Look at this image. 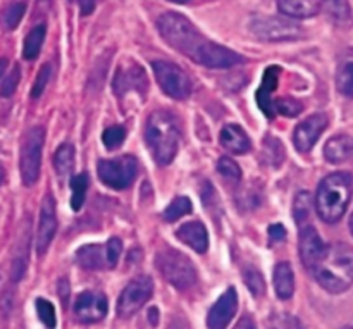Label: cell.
<instances>
[{
    "label": "cell",
    "mask_w": 353,
    "mask_h": 329,
    "mask_svg": "<svg viewBox=\"0 0 353 329\" xmlns=\"http://www.w3.org/2000/svg\"><path fill=\"white\" fill-rule=\"evenodd\" d=\"M107 299L99 292H85L78 297L74 303V314L78 321L85 324H93L107 316Z\"/></svg>",
    "instance_id": "obj_13"
},
{
    "label": "cell",
    "mask_w": 353,
    "mask_h": 329,
    "mask_svg": "<svg viewBox=\"0 0 353 329\" xmlns=\"http://www.w3.org/2000/svg\"><path fill=\"white\" fill-rule=\"evenodd\" d=\"M169 2H174V3H186V2H190V0H169Z\"/></svg>",
    "instance_id": "obj_47"
},
{
    "label": "cell",
    "mask_w": 353,
    "mask_h": 329,
    "mask_svg": "<svg viewBox=\"0 0 353 329\" xmlns=\"http://www.w3.org/2000/svg\"><path fill=\"white\" fill-rule=\"evenodd\" d=\"M279 12L293 19H307L319 12V3L314 0H279Z\"/></svg>",
    "instance_id": "obj_22"
},
{
    "label": "cell",
    "mask_w": 353,
    "mask_h": 329,
    "mask_svg": "<svg viewBox=\"0 0 353 329\" xmlns=\"http://www.w3.org/2000/svg\"><path fill=\"white\" fill-rule=\"evenodd\" d=\"M274 109H276V112H279L281 116L295 117L302 112L303 106H302V102H299V100L293 99V97H283V99L276 100Z\"/></svg>",
    "instance_id": "obj_34"
},
{
    "label": "cell",
    "mask_w": 353,
    "mask_h": 329,
    "mask_svg": "<svg viewBox=\"0 0 353 329\" xmlns=\"http://www.w3.org/2000/svg\"><path fill=\"white\" fill-rule=\"evenodd\" d=\"M24 12H26V2L19 0V2H14L7 7L2 12V24L6 30H16L17 24L23 19Z\"/></svg>",
    "instance_id": "obj_29"
},
{
    "label": "cell",
    "mask_w": 353,
    "mask_h": 329,
    "mask_svg": "<svg viewBox=\"0 0 353 329\" xmlns=\"http://www.w3.org/2000/svg\"><path fill=\"white\" fill-rule=\"evenodd\" d=\"M55 172L61 179H65L74 168V147L71 143H62L54 155Z\"/></svg>",
    "instance_id": "obj_25"
},
{
    "label": "cell",
    "mask_w": 353,
    "mask_h": 329,
    "mask_svg": "<svg viewBox=\"0 0 353 329\" xmlns=\"http://www.w3.org/2000/svg\"><path fill=\"white\" fill-rule=\"evenodd\" d=\"M78 3H79V9H81L83 16H88V14H92L93 10H95L99 0H78Z\"/></svg>",
    "instance_id": "obj_42"
},
{
    "label": "cell",
    "mask_w": 353,
    "mask_h": 329,
    "mask_svg": "<svg viewBox=\"0 0 353 329\" xmlns=\"http://www.w3.org/2000/svg\"><path fill=\"white\" fill-rule=\"evenodd\" d=\"M238 310V293L234 288H228L223 295L217 299L212 309L209 310L207 326L209 329H228L231 319Z\"/></svg>",
    "instance_id": "obj_14"
},
{
    "label": "cell",
    "mask_w": 353,
    "mask_h": 329,
    "mask_svg": "<svg viewBox=\"0 0 353 329\" xmlns=\"http://www.w3.org/2000/svg\"><path fill=\"white\" fill-rule=\"evenodd\" d=\"M243 281L254 297H262L265 293L264 278H262V275L257 271V269L248 268L247 271L243 272Z\"/></svg>",
    "instance_id": "obj_33"
},
{
    "label": "cell",
    "mask_w": 353,
    "mask_h": 329,
    "mask_svg": "<svg viewBox=\"0 0 353 329\" xmlns=\"http://www.w3.org/2000/svg\"><path fill=\"white\" fill-rule=\"evenodd\" d=\"M312 210V195L309 192H299L293 202V217L299 224L305 223L307 217L310 216Z\"/></svg>",
    "instance_id": "obj_30"
},
{
    "label": "cell",
    "mask_w": 353,
    "mask_h": 329,
    "mask_svg": "<svg viewBox=\"0 0 353 329\" xmlns=\"http://www.w3.org/2000/svg\"><path fill=\"white\" fill-rule=\"evenodd\" d=\"M176 237L183 241L185 245H188L190 248H193L199 254H205L207 248H209V235H207L205 226L199 221H192V223H185L178 231H176Z\"/></svg>",
    "instance_id": "obj_18"
},
{
    "label": "cell",
    "mask_w": 353,
    "mask_h": 329,
    "mask_svg": "<svg viewBox=\"0 0 353 329\" xmlns=\"http://www.w3.org/2000/svg\"><path fill=\"white\" fill-rule=\"evenodd\" d=\"M57 231V210H55V200L52 195H47L41 202L40 219H38L37 230V252L43 255L50 247L52 240Z\"/></svg>",
    "instance_id": "obj_11"
},
{
    "label": "cell",
    "mask_w": 353,
    "mask_h": 329,
    "mask_svg": "<svg viewBox=\"0 0 353 329\" xmlns=\"http://www.w3.org/2000/svg\"><path fill=\"white\" fill-rule=\"evenodd\" d=\"M169 329H190V326L183 317H174L171 324H169Z\"/></svg>",
    "instance_id": "obj_44"
},
{
    "label": "cell",
    "mask_w": 353,
    "mask_h": 329,
    "mask_svg": "<svg viewBox=\"0 0 353 329\" xmlns=\"http://www.w3.org/2000/svg\"><path fill=\"white\" fill-rule=\"evenodd\" d=\"M278 78H279V68L278 66H269L262 78V86L257 90V103L268 117H274L276 109L274 102H272V92L278 88Z\"/></svg>",
    "instance_id": "obj_17"
},
{
    "label": "cell",
    "mask_w": 353,
    "mask_h": 329,
    "mask_svg": "<svg viewBox=\"0 0 353 329\" xmlns=\"http://www.w3.org/2000/svg\"><path fill=\"white\" fill-rule=\"evenodd\" d=\"M274 290L281 300L292 299L295 293V275L288 262H279L274 268Z\"/></svg>",
    "instance_id": "obj_23"
},
{
    "label": "cell",
    "mask_w": 353,
    "mask_h": 329,
    "mask_svg": "<svg viewBox=\"0 0 353 329\" xmlns=\"http://www.w3.org/2000/svg\"><path fill=\"white\" fill-rule=\"evenodd\" d=\"M152 69L165 95L174 100L188 99L192 93V79L181 68L168 61H155Z\"/></svg>",
    "instance_id": "obj_7"
},
{
    "label": "cell",
    "mask_w": 353,
    "mask_h": 329,
    "mask_svg": "<svg viewBox=\"0 0 353 329\" xmlns=\"http://www.w3.org/2000/svg\"><path fill=\"white\" fill-rule=\"evenodd\" d=\"M350 231H352V235H353V212H352V216H350Z\"/></svg>",
    "instance_id": "obj_49"
},
{
    "label": "cell",
    "mask_w": 353,
    "mask_h": 329,
    "mask_svg": "<svg viewBox=\"0 0 353 329\" xmlns=\"http://www.w3.org/2000/svg\"><path fill=\"white\" fill-rule=\"evenodd\" d=\"M269 237H271L272 241H281L285 240L286 230L281 226V224H272V226L269 228Z\"/></svg>",
    "instance_id": "obj_41"
},
{
    "label": "cell",
    "mask_w": 353,
    "mask_h": 329,
    "mask_svg": "<svg viewBox=\"0 0 353 329\" xmlns=\"http://www.w3.org/2000/svg\"><path fill=\"white\" fill-rule=\"evenodd\" d=\"M221 143L233 154H247L250 150V138L240 124H226L221 131Z\"/></svg>",
    "instance_id": "obj_19"
},
{
    "label": "cell",
    "mask_w": 353,
    "mask_h": 329,
    "mask_svg": "<svg viewBox=\"0 0 353 329\" xmlns=\"http://www.w3.org/2000/svg\"><path fill=\"white\" fill-rule=\"evenodd\" d=\"M138 175V162L131 155L99 162V176L107 186L114 190H126L133 185Z\"/></svg>",
    "instance_id": "obj_9"
},
{
    "label": "cell",
    "mask_w": 353,
    "mask_h": 329,
    "mask_svg": "<svg viewBox=\"0 0 353 329\" xmlns=\"http://www.w3.org/2000/svg\"><path fill=\"white\" fill-rule=\"evenodd\" d=\"M154 295V281L150 276H138L124 286L117 300V314L123 319L134 316Z\"/></svg>",
    "instance_id": "obj_10"
},
{
    "label": "cell",
    "mask_w": 353,
    "mask_h": 329,
    "mask_svg": "<svg viewBox=\"0 0 353 329\" xmlns=\"http://www.w3.org/2000/svg\"><path fill=\"white\" fill-rule=\"evenodd\" d=\"M159 272L178 290H188L196 281V269L192 261L174 248H164L155 255Z\"/></svg>",
    "instance_id": "obj_5"
},
{
    "label": "cell",
    "mask_w": 353,
    "mask_h": 329,
    "mask_svg": "<svg viewBox=\"0 0 353 329\" xmlns=\"http://www.w3.org/2000/svg\"><path fill=\"white\" fill-rule=\"evenodd\" d=\"M336 85L343 95L353 97V62H345L336 76Z\"/></svg>",
    "instance_id": "obj_32"
},
{
    "label": "cell",
    "mask_w": 353,
    "mask_h": 329,
    "mask_svg": "<svg viewBox=\"0 0 353 329\" xmlns=\"http://www.w3.org/2000/svg\"><path fill=\"white\" fill-rule=\"evenodd\" d=\"M45 34H47V26L45 24H38L33 30L28 33V37L24 38L23 45V57L26 61H33V59L38 57L41 50V45L45 41Z\"/></svg>",
    "instance_id": "obj_26"
},
{
    "label": "cell",
    "mask_w": 353,
    "mask_h": 329,
    "mask_svg": "<svg viewBox=\"0 0 353 329\" xmlns=\"http://www.w3.org/2000/svg\"><path fill=\"white\" fill-rule=\"evenodd\" d=\"M6 68H7V59H0V76L3 74Z\"/></svg>",
    "instance_id": "obj_45"
},
{
    "label": "cell",
    "mask_w": 353,
    "mask_h": 329,
    "mask_svg": "<svg viewBox=\"0 0 353 329\" xmlns=\"http://www.w3.org/2000/svg\"><path fill=\"white\" fill-rule=\"evenodd\" d=\"M312 275L327 293L347 292L353 285V248L347 243L326 247Z\"/></svg>",
    "instance_id": "obj_1"
},
{
    "label": "cell",
    "mask_w": 353,
    "mask_h": 329,
    "mask_svg": "<svg viewBox=\"0 0 353 329\" xmlns=\"http://www.w3.org/2000/svg\"><path fill=\"white\" fill-rule=\"evenodd\" d=\"M324 243L321 240L319 233L316 231V228L307 226L300 231L299 238V252L300 259H302L303 266L312 272V269L316 268V264L319 262V259L324 254Z\"/></svg>",
    "instance_id": "obj_15"
},
{
    "label": "cell",
    "mask_w": 353,
    "mask_h": 329,
    "mask_svg": "<svg viewBox=\"0 0 353 329\" xmlns=\"http://www.w3.org/2000/svg\"><path fill=\"white\" fill-rule=\"evenodd\" d=\"M327 128V116L326 114H314V116L307 117L305 121L296 126L295 133H293V143H295L299 152H310L314 145L317 143L321 134Z\"/></svg>",
    "instance_id": "obj_12"
},
{
    "label": "cell",
    "mask_w": 353,
    "mask_h": 329,
    "mask_svg": "<svg viewBox=\"0 0 353 329\" xmlns=\"http://www.w3.org/2000/svg\"><path fill=\"white\" fill-rule=\"evenodd\" d=\"M3 178H6V172H3V169L0 168V185L3 183Z\"/></svg>",
    "instance_id": "obj_46"
},
{
    "label": "cell",
    "mask_w": 353,
    "mask_h": 329,
    "mask_svg": "<svg viewBox=\"0 0 353 329\" xmlns=\"http://www.w3.org/2000/svg\"><path fill=\"white\" fill-rule=\"evenodd\" d=\"M343 329H353V328H343Z\"/></svg>",
    "instance_id": "obj_50"
},
{
    "label": "cell",
    "mask_w": 353,
    "mask_h": 329,
    "mask_svg": "<svg viewBox=\"0 0 353 329\" xmlns=\"http://www.w3.org/2000/svg\"><path fill=\"white\" fill-rule=\"evenodd\" d=\"M353 154V138L348 134H336L331 140H327L324 147V157L331 164H341L348 161Z\"/></svg>",
    "instance_id": "obj_20"
},
{
    "label": "cell",
    "mask_w": 353,
    "mask_h": 329,
    "mask_svg": "<svg viewBox=\"0 0 353 329\" xmlns=\"http://www.w3.org/2000/svg\"><path fill=\"white\" fill-rule=\"evenodd\" d=\"M37 312L38 317H40L41 323L45 324L48 329H54L57 321H55V309L50 302H47L45 299L37 300Z\"/></svg>",
    "instance_id": "obj_36"
},
{
    "label": "cell",
    "mask_w": 353,
    "mask_h": 329,
    "mask_svg": "<svg viewBox=\"0 0 353 329\" xmlns=\"http://www.w3.org/2000/svg\"><path fill=\"white\" fill-rule=\"evenodd\" d=\"M88 185H90V179L88 175H78L71 179V190H72V197H71V207L72 210L78 212L79 209L83 207L85 203V197L86 192H88Z\"/></svg>",
    "instance_id": "obj_27"
},
{
    "label": "cell",
    "mask_w": 353,
    "mask_h": 329,
    "mask_svg": "<svg viewBox=\"0 0 353 329\" xmlns=\"http://www.w3.org/2000/svg\"><path fill=\"white\" fill-rule=\"evenodd\" d=\"M250 31L261 40L269 43H279V41H293L300 38L302 30L299 24L292 23L283 17L272 16H257L250 21Z\"/></svg>",
    "instance_id": "obj_8"
},
{
    "label": "cell",
    "mask_w": 353,
    "mask_h": 329,
    "mask_svg": "<svg viewBox=\"0 0 353 329\" xmlns=\"http://www.w3.org/2000/svg\"><path fill=\"white\" fill-rule=\"evenodd\" d=\"M353 195V176L350 172H333L321 181L316 193V210L327 224H336L347 212Z\"/></svg>",
    "instance_id": "obj_2"
},
{
    "label": "cell",
    "mask_w": 353,
    "mask_h": 329,
    "mask_svg": "<svg viewBox=\"0 0 353 329\" xmlns=\"http://www.w3.org/2000/svg\"><path fill=\"white\" fill-rule=\"evenodd\" d=\"M152 314H154V316H155V314H157V310H152ZM152 323H154V326H155V324H157V321H155V317H152Z\"/></svg>",
    "instance_id": "obj_48"
},
{
    "label": "cell",
    "mask_w": 353,
    "mask_h": 329,
    "mask_svg": "<svg viewBox=\"0 0 353 329\" xmlns=\"http://www.w3.org/2000/svg\"><path fill=\"white\" fill-rule=\"evenodd\" d=\"M145 140L159 166L171 164L179 147V131L174 117L165 110H155L147 121Z\"/></svg>",
    "instance_id": "obj_3"
},
{
    "label": "cell",
    "mask_w": 353,
    "mask_h": 329,
    "mask_svg": "<svg viewBox=\"0 0 353 329\" xmlns=\"http://www.w3.org/2000/svg\"><path fill=\"white\" fill-rule=\"evenodd\" d=\"M319 9L340 26H350L353 23L352 7L348 0H319Z\"/></svg>",
    "instance_id": "obj_24"
},
{
    "label": "cell",
    "mask_w": 353,
    "mask_h": 329,
    "mask_svg": "<svg viewBox=\"0 0 353 329\" xmlns=\"http://www.w3.org/2000/svg\"><path fill=\"white\" fill-rule=\"evenodd\" d=\"M233 329H255V324H254V321L250 319V317L245 316V317H241L240 321H238V324Z\"/></svg>",
    "instance_id": "obj_43"
},
{
    "label": "cell",
    "mask_w": 353,
    "mask_h": 329,
    "mask_svg": "<svg viewBox=\"0 0 353 329\" xmlns=\"http://www.w3.org/2000/svg\"><path fill=\"white\" fill-rule=\"evenodd\" d=\"M50 74H52L50 64L41 66V69L38 71V74H37V79H34L33 88H31V97H33V99L41 97V93H43L45 88H47V83H48V79H50Z\"/></svg>",
    "instance_id": "obj_38"
},
{
    "label": "cell",
    "mask_w": 353,
    "mask_h": 329,
    "mask_svg": "<svg viewBox=\"0 0 353 329\" xmlns=\"http://www.w3.org/2000/svg\"><path fill=\"white\" fill-rule=\"evenodd\" d=\"M19 81H21V69H19V66H14V69L10 71V74L3 79L2 88H0V95H2L3 99H9V97H12L14 92L17 90Z\"/></svg>",
    "instance_id": "obj_37"
},
{
    "label": "cell",
    "mask_w": 353,
    "mask_h": 329,
    "mask_svg": "<svg viewBox=\"0 0 353 329\" xmlns=\"http://www.w3.org/2000/svg\"><path fill=\"white\" fill-rule=\"evenodd\" d=\"M190 212H192V202H190L186 197H178V199H174L168 207H165L162 217H164V221H168V223H174V221L181 219V217H185L186 214Z\"/></svg>",
    "instance_id": "obj_28"
},
{
    "label": "cell",
    "mask_w": 353,
    "mask_h": 329,
    "mask_svg": "<svg viewBox=\"0 0 353 329\" xmlns=\"http://www.w3.org/2000/svg\"><path fill=\"white\" fill-rule=\"evenodd\" d=\"M264 155L268 162L274 168H279L285 161V148L276 137H268L264 141Z\"/></svg>",
    "instance_id": "obj_31"
},
{
    "label": "cell",
    "mask_w": 353,
    "mask_h": 329,
    "mask_svg": "<svg viewBox=\"0 0 353 329\" xmlns=\"http://www.w3.org/2000/svg\"><path fill=\"white\" fill-rule=\"evenodd\" d=\"M121 252H123V243L117 238H110L105 245V254H107V268H116L119 262Z\"/></svg>",
    "instance_id": "obj_40"
},
{
    "label": "cell",
    "mask_w": 353,
    "mask_h": 329,
    "mask_svg": "<svg viewBox=\"0 0 353 329\" xmlns=\"http://www.w3.org/2000/svg\"><path fill=\"white\" fill-rule=\"evenodd\" d=\"M131 90L140 93H145V90H147V74L141 69V66L138 64L119 68L116 78H114V92H116V95L124 97Z\"/></svg>",
    "instance_id": "obj_16"
},
{
    "label": "cell",
    "mask_w": 353,
    "mask_h": 329,
    "mask_svg": "<svg viewBox=\"0 0 353 329\" xmlns=\"http://www.w3.org/2000/svg\"><path fill=\"white\" fill-rule=\"evenodd\" d=\"M157 30L172 48L181 52L192 61L207 41V38L202 37L200 31L196 30L195 24L190 23L181 14L171 12V10L157 17Z\"/></svg>",
    "instance_id": "obj_4"
},
{
    "label": "cell",
    "mask_w": 353,
    "mask_h": 329,
    "mask_svg": "<svg viewBox=\"0 0 353 329\" xmlns=\"http://www.w3.org/2000/svg\"><path fill=\"white\" fill-rule=\"evenodd\" d=\"M124 138H126V130L123 126H110L103 131L102 141L107 148H117L119 145H123Z\"/></svg>",
    "instance_id": "obj_35"
},
{
    "label": "cell",
    "mask_w": 353,
    "mask_h": 329,
    "mask_svg": "<svg viewBox=\"0 0 353 329\" xmlns=\"http://www.w3.org/2000/svg\"><path fill=\"white\" fill-rule=\"evenodd\" d=\"M45 143V130L41 126H34L24 134L21 145V178L24 186H33L38 181L41 166V152Z\"/></svg>",
    "instance_id": "obj_6"
},
{
    "label": "cell",
    "mask_w": 353,
    "mask_h": 329,
    "mask_svg": "<svg viewBox=\"0 0 353 329\" xmlns=\"http://www.w3.org/2000/svg\"><path fill=\"white\" fill-rule=\"evenodd\" d=\"M76 261L81 268L97 271L107 268L105 245H85L76 252Z\"/></svg>",
    "instance_id": "obj_21"
},
{
    "label": "cell",
    "mask_w": 353,
    "mask_h": 329,
    "mask_svg": "<svg viewBox=\"0 0 353 329\" xmlns=\"http://www.w3.org/2000/svg\"><path fill=\"white\" fill-rule=\"evenodd\" d=\"M217 169H219L221 175L228 179H233V181H240L241 179V169L238 168V164L234 161H231L230 157H223L217 162Z\"/></svg>",
    "instance_id": "obj_39"
}]
</instances>
